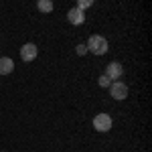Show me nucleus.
Masks as SVG:
<instances>
[{
    "mask_svg": "<svg viewBox=\"0 0 152 152\" xmlns=\"http://www.w3.org/2000/svg\"><path fill=\"white\" fill-rule=\"evenodd\" d=\"M67 20H69L71 24H75V26H79V24L85 23V14H83V10H79L77 6H73V8H69V12H67Z\"/></svg>",
    "mask_w": 152,
    "mask_h": 152,
    "instance_id": "423d86ee",
    "label": "nucleus"
},
{
    "mask_svg": "<svg viewBox=\"0 0 152 152\" xmlns=\"http://www.w3.org/2000/svg\"><path fill=\"white\" fill-rule=\"evenodd\" d=\"M105 77L110 79V81H118L122 75H124V65L120 63V61H112L107 67H105Z\"/></svg>",
    "mask_w": 152,
    "mask_h": 152,
    "instance_id": "f03ea898",
    "label": "nucleus"
},
{
    "mask_svg": "<svg viewBox=\"0 0 152 152\" xmlns=\"http://www.w3.org/2000/svg\"><path fill=\"white\" fill-rule=\"evenodd\" d=\"M37 8L41 12H51L53 10V2H51V0H41V2L37 4Z\"/></svg>",
    "mask_w": 152,
    "mask_h": 152,
    "instance_id": "6e6552de",
    "label": "nucleus"
},
{
    "mask_svg": "<svg viewBox=\"0 0 152 152\" xmlns=\"http://www.w3.org/2000/svg\"><path fill=\"white\" fill-rule=\"evenodd\" d=\"M85 47H87V51H91L94 55H105L110 45H107V39H105V37H102V35H91Z\"/></svg>",
    "mask_w": 152,
    "mask_h": 152,
    "instance_id": "f257e3e1",
    "label": "nucleus"
},
{
    "mask_svg": "<svg viewBox=\"0 0 152 152\" xmlns=\"http://www.w3.org/2000/svg\"><path fill=\"white\" fill-rule=\"evenodd\" d=\"M37 55H39V49L35 43H24L20 47V59L23 61H35Z\"/></svg>",
    "mask_w": 152,
    "mask_h": 152,
    "instance_id": "39448f33",
    "label": "nucleus"
},
{
    "mask_svg": "<svg viewBox=\"0 0 152 152\" xmlns=\"http://www.w3.org/2000/svg\"><path fill=\"white\" fill-rule=\"evenodd\" d=\"M97 83H99V87H107V85H112V81H110L105 75H102V77L97 79Z\"/></svg>",
    "mask_w": 152,
    "mask_h": 152,
    "instance_id": "1a4fd4ad",
    "label": "nucleus"
},
{
    "mask_svg": "<svg viewBox=\"0 0 152 152\" xmlns=\"http://www.w3.org/2000/svg\"><path fill=\"white\" fill-rule=\"evenodd\" d=\"M14 71V61L10 57H0V75H10Z\"/></svg>",
    "mask_w": 152,
    "mask_h": 152,
    "instance_id": "0eeeda50",
    "label": "nucleus"
},
{
    "mask_svg": "<svg viewBox=\"0 0 152 152\" xmlns=\"http://www.w3.org/2000/svg\"><path fill=\"white\" fill-rule=\"evenodd\" d=\"M110 94H112L114 99L122 102V99L128 97V85H126L124 81H114L112 85H110Z\"/></svg>",
    "mask_w": 152,
    "mask_h": 152,
    "instance_id": "7ed1b4c3",
    "label": "nucleus"
},
{
    "mask_svg": "<svg viewBox=\"0 0 152 152\" xmlns=\"http://www.w3.org/2000/svg\"><path fill=\"white\" fill-rule=\"evenodd\" d=\"M91 4H94L91 0H81V2H77V8H79V10H83V8H87V6H91Z\"/></svg>",
    "mask_w": 152,
    "mask_h": 152,
    "instance_id": "9b49d317",
    "label": "nucleus"
},
{
    "mask_svg": "<svg viewBox=\"0 0 152 152\" xmlns=\"http://www.w3.org/2000/svg\"><path fill=\"white\" fill-rule=\"evenodd\" d=\"M94 130H97V132H110L112 130V118H110V114H97L94 118Z\"/></svg>",
    "mask_w": 152,
    "mask_h": 152,
    "instance_id": "20e7f679",
    "label": "nucleus"
},
{
    "mask_svg": "<svg viewBox=\"0 0 152 152\" xmlns=\"http://www.w3.org/2000/svg\"><path fill=\"white\" fill-rule=\"evenodd\" d=\"M75 53H77L79 57H83V55L87 53V47H85V45H77V47H75Z\"/></svg>",
    "mask_w": 152,
    "mask_h": 152,
    "instance_id": "9d476101",
    "label": "nucleus"
}]
</instances>
